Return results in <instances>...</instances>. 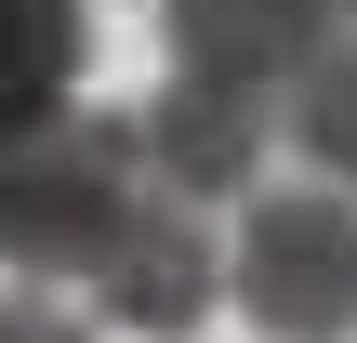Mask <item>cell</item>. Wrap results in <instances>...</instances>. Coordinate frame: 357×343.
Returning a JSON list of instances; mask_svg holds the SVG:
<instances>
[{
    "label": "cell",
    "instance_id": "cell-1",
    "mask_svg": "<svg viewBox=\"0 0 357 343\" xmlns=\"http://www.w3.org/2000/svg\"><path fill=\"white\" fill-rule=\"evenodd\" d=\"M132 198H146L132 119L40 106L0 132V264L13 278H93V251L132 225Z\"/></svg>",
    "mask_w": 357,
    "mask_h": 343
},
{
    "label": "cell",
    "instance_id": "cell-2",
    "mask_svg": "<svg viewBox=\"0 0 357 343\" xmlns=\"http://www.w3.org/2000/svg\"><path fill=\"white\" fill-rule=\"evenodd\" d=\"M225 304L265 343H344V317H357V225H344V198L331 185L252 198L238 238H225Z\"/></svg>",
    "mask_w": 357,
    "mask_h": 343
},
{
    "label": "cell",
    "instance_id": "cell-3",
    "mask_svg": "<svg viewBox=\"0 0 357 343\" xmlns=\"http://www.w3.org/2000/svg\"><path fill=\"white\" fill-rule=\"evenodd\" d=\"M212 304H225V238H212V212L146 185L132 225L93 251V317H106V330H146V343H185Z\"/></svg>",
    "mask_w": 357,
    "mask_h": 343
},
{
    "label": "cell",
    "instance_id": "cell-4",
    "mask_svg": "<svg viewBox=\"0 0 357 343\" xmlns=\"http://www.w3.org/2000/svg\"><path fill=\"white\" fill-rule=\"evenodd\" d=\"M132 145H146V185L159 198H199V212H225V198H252L265 185V145H278V106L265 93H238V79H159V106L132 119Z\"/></svg>",
    "mask_w": 357,
    "mask_h": 343
},
{
    "label": "cell",
    "instance_id": "cell-5",
    "mask_svg": "<svg viewBox=\"0 0 357 343\" xmlns=\"http://www.w3.org/2000/svg\"><path fill=\"white\" fill-rule=\"evenodd\" d=\"M172 26V66L185 79H238V93H278L305 66V40H331L344 13L331 0H159Z\"/></svg>",
    "mask_w": 357,
    "mask_h": 343
},
{
    "label": "cell",
    "instance_id": "cell-6",
    "mask_svg": "<svg viewBox=\"0 0 357 343\" xmlns=\"http://www.w3.org/2000/svg\"><path fill=\"white\" fill-rule=\"evenodd\" d=\"M79 53H93L79 0H0V132L40 119V106H66L79 93Z\"/></svg>",
    "mask_w": 357,
    "mask_h": 343
},
{
    "label": "cell",
    "instance_id": "cell-7",
    "mask_svg": "<svg viewBox=\"0 0 357 343\" xmlns=\"http://www.w3.org/2000/svg\"><path fill=\"white\" fill-rule=\"evenodd\" d=\"M0 343H93V317H66L53 291H0Z\"/></svg>",
    "mask_w": 357,
    "mask_h": 343
}]
</instances>
